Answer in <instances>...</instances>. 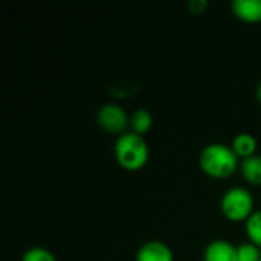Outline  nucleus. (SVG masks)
Segmentation results:
<instances>
[{
	"label": "nucleus",
	"instance_id": "obj_11",
	"mask_svg": "<svg viewBox=\"0 0 261 261\" xmlns=\"http://www.w3.org/2000/svg\"><path fill=\"white\" fill-rule=\"evenodd\" d=\"M246 234L249 242L261 249V211L254 213L246 220Z\"/></svg>",
	"mask_w": 261,
	"mask_h": 261
},
{
	"label": "nucleus",
	"instance_id": "obj_3",
	"mask_svg": "<svg viewBox=\"0 0 261 261\" xmlns=\"http://www.w3.org/2000/svg\"><path fill=\"white\" fill-rule=\"evenodd\" d=\"M220 210L229 222L246 223V220L254 214V197L246 188H231L223 194Z\"/></svg>",
	"mask_w": 261,
	"mask_h": 261
},
{
	"label": "nucleus",
	"instance_id": "obj_5",
	"mask_svg": "<svg viewBox=\"0 0 261 261\" xmlns=\"http://www.w3.org/2000/svg\"><path fill=\"white\" fill-rule=\"evenodd\" d=\"M136 261H174V255L164 242L151 240L139 248Z\"/></svg>",
	"mask_w": 261,
	"mask_h": 261
},
{
	"label": "nucleus",
	"instance_id": "obj_9",
	"mask_svg": "<svg viewBox=\"0 0 261 261\" xmlns=\"http://www.w3.org/2000/svg\"><path fill=\"white\" fill-rule=\"evenodd\" d=\"M240 171L248 184L254 187H261V154H255L242 161Z\"/></svg>",
	"mask_w": 261,
	"mask_h": 261
},
{
	"label": "nucleus",
	"instance_id": "obj_13",
	"mask_svg": "<svg viewBox=\"0 0 261 261\" xmlns=\"http://www.w3.org/2000/svg\"><path fill=\"white\" fill-rule=\"evenodd\" d=\"M21 261H57L54 254L44 248H31L28 249L23 257Z\"/></svg>",
	"mask_w": 261,
	"mask_h": 261
},
{
	"label": "nucleus",
	"instance_id": "obj_16",
	"mask_svg": "<svg viewBox=\"0 0 261 261\" xmlns=\"http://www.w3.org/2000/svg\"><path fill=\"white\" fill-rule=\"evenodd\" d=\"M260 261H261V260H260Z\"/></svg>",
	"mask_w": 261,
	"mask_h": 261
},
{
	"label": "nucleus",
	"instance_id": "obj_6",
	"mask_svg": "<svg viewBox=\"0 0 261 261\" xmlns=\"http://www.w3.org/2000/svg\"><path fill=\"white\" fill-rule=\"evenodd\" d=\"M203 261H239L237 246L228 240H214L206 246Z\"/></svg>",
	"mask_w": 261,
	"mask_h": 261
},
{
	"label": "nucleus",
	"instance_id": "obj_2",
	"mask_svg": "<svg viewBox=\"0 0 261 261\" xmlns=\"http://www.w3.org/2000/svg\"><path fill=\"white\" fill-rule=\"evenodd\" d=\"M150 150L144 136L133 132H127L116 139L115 158L119 167L127 171H138L144 168L148 162Z\"/></svg>",
	"mask_w": 261,
	"mask_h": 261
},
{
	"label": "nucleus",
	"instance_id": "obj_8",
	"mask_svg": "<svg viewBox=\"0 0 261 261\" xmlns=\"http://www.w3.org/2000/svg\"><path fill=\"white\" fill-rule=\"evenodd\" d=\"M257 147H258V142L257 139L249 135V133H240L234 138L232 144H231V148L232 151L237 154L239 159H248V158H252L257 154Z\"/></svg>",
	"mask_w": 261,
	"mask_h": 261
},
{
	"label": "nucleus",
	"instance_id": "obj_14",
	"mask_svg": "<svg viewBox=\"0 0 261 261\" xmlns=\"http://www.w3.org/2000/svg\"><path fill=\"white\" fill-rule=\"evenodd\" d=\"M193 9V12L194 14H200L203 9H205V6H206V2H202V0H196V2H191V5H190Z\"/></svg>",
	"mask_w": 261,
	"mask_h": 261
},
{
	"label": "nucleus",
	"instance_id": "obj_12",
	"mask_svg": "<svg viewBox=\"0 0 261 261\" xmlns=\"http://www.w3.org/2000/svg\"><path fill=\"white\" fill-rule=\"evenodd\" d=\"M237 258H239V261H260V248L255 246V245H252L251 242L240 243L237 246Z\"/></svg>",
	"mask_w": 261,
	"mask_h": 261
},
{
	"label": "nucleus",
	"instance_id": "obj_10",
	"mask_svg": "<svg viewBox=\"0 0 261 261\" xmlns=\"http://www.w3.org/2000/svg\"><path fill=\"white\" fill-rule=\"evenodd\" d=\"M128 127L132 128L133 133L139 135V136H144L147 135L151 127H153V116L148 110L145 109H138L135 110L132 115H130V124Z\"/></svg>",
	"mask_w": 261,
	"mask_h": 261
},
{
	"label": "nucleus",
	"instance_id": "obj_15",
	"mask_svg": "<svg viewBox=\"0 0 261 261\" xmlns=\"http://www.w3.org/2000/svg\"><path fill=\"white\" fill-rule=\"evenodd\" d=\"M257 99H258V102L261 104V83L257 86Z\"/></svg>",
	"mask_w": 261,
	"mask_h": 261
},
{
	"label": "nucleus",
	"instance_id": "obj_1",
	"mask_svg": "<svg viewBox=\"0 0 261 261\" xmlns=\"http://www.w3.org/2000/svg\"><path fill=\"white\" fill-rule=\"evenodd\" d=\"M202 171L213 179H228L240 167L237 154L225 144L206 145L199 158Z\"/></svg>",
	"mask_w": 261,
	"mask_h": 261
},
{
	"label": "nucleus",
	"instance_id": "obj_4",
	"mask_svg": "<svg viewBox=\"0 0 261 261\" xmlns=\"http://www.w3.org/2000/svg\"><path fill=\"white\" fill-rule=\"evenodd\" d=\"M99 127L112 135H124L125 128L130 124V116L125 113V110L113 102L104 104L99 107L98 115H96Z\"/></svg>",
	"mask_w": 261,
	"mask_h": 261
},
{
	"label": "nucleus",
	"instance_id": "obj_7",
	"mask_svg": "<svg viewBox=\"0 0 261 261\" xmlns=\"http://www.w3.org/2000/svg\"><path fill=\"white\" fill-rule=\"evenodd\" d=\"M231 9L234 15L245 23L261 21V0H236Z\"/></svg>",
	"mask_w": 261,
	"mask_h": 261
}]
</instances>
